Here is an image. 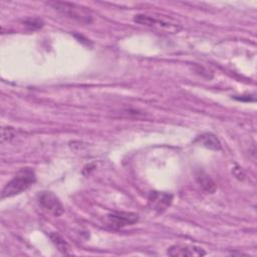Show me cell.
<instances>
[{
    "instance_id": "277c9868",
    "label": "cell",
    "mask_w": 257,
    "mask_h": 257,
    "mask_svg": "<svg viewBox=\"0 0 257 257\" xmlns=\"http://www.w3.org/2000/svg\"><path fill=\"white\" fill-rule=\"evenodd\" d=\"M37 201L41 208H43L45 211L49 212L50 214L54 215L55 217H58L63 213V206L61 202L51 192L44 191L39 193L37 197Z\"/></svg>"
},
{
    "instance_id": "3957f363",
    "label": "cell",
    "mask_w": 257,
    "mask_h": 257,
    "mask_svg": "<svg viewBox=\"0 0 257 257\" xmlns=\"http://www.w3.org/2000/svg\"><path fill=\"white\" fill-rule=\"evenodd\" d=\"M134 21L139 24L149 26L152 28H156V29H160V30H167L171 33L179 32L182 29L181 25L178 24L177 22L165 20V19H161V18H156V17H154L152 15H148V14H137L134 17Z\"/></svg>"
},
{
    "instance_id": "4fadbf2b",
    "label": "cell",
    "mask_w": 257,
    "mask_h": 257,
    "mask_svg": "<svg viewBox=\"0 0 257 257\" xmlns=\"http://www.w3.org/2000/svg\"><path fill=\"white\" fill-rule=\"evenodd\" d=\"M251 95H240V97L239 96H234V98L235 99H238V100H241V101H254L255 100V98H254V96H252V97H250Z\"/></svg>"
},
{
    "instance_id": "7c38bea8",
    "label": "cell",
    "mask_w": 257,
    "mask_h": 257,
    "mask_svg": "<svg viewBox=\"0 0 257 257\" xmlns=\"http://www.w3.org/2000/svg\"><path fill=\"white\" fill-rule=\"evenodd\" d=\"M15 137V131L13 127H4L2 130V142H10Z\"/></svg>"
},
{
    "instance_id": "8fae6325",
    "label": "cell",
    "mask_w": 257,
    "mask_h": 257,
    "mask_svg": "<svg viewBox=\"0 0 257 257\" xmlns=\"http://www.w3.org/2000/svg\"><path fill=\"white\" fill-rule=\"evenodd\" d=\"M22 23L30 31L38 30L43 26V21L39 18H28V19H25Z\"/></svg>"
},
{
    "instance_id": "ba28073f",
    "label": "cell",
    "mask_w": 257,
    "mask_h": 257,
    "mask_svg": "<svg viewBox=\"0 0 257 257\" xmlns=\"http://www.w3.org/2000/svg\"><path fill=\"white\" fill-rule=\"evenodd\" d=\"M195 143H198V144L202 145L203 147L213 150V151H219L222 148V145H221V142L219 141V139L211 133H206V134L199 136L195 140Z\"/></svg>"
},
{
    "instance_id": "30bf717a",
    "label": "cell",
    "mask_w": 257,
    "mask_h": 257,
    "mask_svg": "<svg viewBox=\"0 0 257 257\" xmlns=\"http://www.w3.org/2000/svg\"><path fill=\"white\" fill-rule=\"evenodd\" d=\"M49 238L51 239L52 243L57 247V249L60 252H62L64 254H68L69 253L70 247L67 244V242L65 241V239L60 234H58L57 232H51L49 234Z\"/></svg>"
},
{
    "instance_id": "8992f818",
    "label": "cell",
    "mask_w": 257,
    "mask_h": 257,
    "mask_svg": "<svg viewBox=\"0 0 257 257\" xmlns=\"http://www.w3.org/2000/svg\"><path fill=\"white\" fill-rule=\"evenodd\" d=\"M173 202V196L163 192H152L148 198L149 207L158 214L164 213Z\"/></svg>"
},
{
    "instance_id": "9c48e42d",
    "label": "cell",
    "mask_w": 257,
    "mask_h": 257,
    "mask_svg": "<svg viewBox=\"0 0 257 257\" xmlns=\"http://www.w3.org/2000/svg\"><path fill=\"white\" fill-rule=\"evenodd\" d=\"M196 181L205 192L212 194L216 191V184L206 173L199 171L196 174Z\"/></svg>"
},
{
    "instance_id": "6da1fadb",
    "label": "cell",
    "mask_w": 257,
    "mask_h": 257,
    "mask_svg": "<svg viewBox=\"0 0 257 257\" xmlns=\"http://www.w3.org/2000/svg\"><path fill=\"white\" fill-rule=\"evenodd\" d=\"M36 182V176L31 168L21 169L2 190L1 198H10L26 191Z\"/></svg>"
},
{
    "instance_id": "5b68a950",
    "label": "cell",
    "mask_w": 257,
    "mask_h": 257,
    "mask_svg": "<svg viewBox=\"0 0 257 257\" xmlns=\"http://www.w3.org/2000/svg\"><path fill=\"white\" fill-rule=\"evenodd\" d=\"M139 216L132 212H112L106 216V223L110 228L120 229L137 223Z\"/></svg>"
},
{
    "instance_id": "52a82bcc",
    "label": "cell",
    "mask_w": 257,
    "mask_h": 257,
    "mask_svg": "<svg viewBox=\"0 0 257 257\" xmlns=\"http://www.w3.org/2000/svg\"><path fill=\"white\" fill-rule=\"evenodd\" d=\"M168 254L170 256H181V257H192V256H203L206 252L197 246L191 245H173L168 249Z\"/></svg>"
},
{
    "instance_id": "7a4b0ae2",
    "label": "cell",
    "mask_w": 257,
    "mask_h": 257,
    "mask_svg": "<svg viewBox=\"0 0 257 257\" xmlns=\"http://www.w3.org/2000/svg\"><path fill=\"white\" fill-rule=\"evenodd\" d=\"M48 5H50L54 10L61 13L62 15L70 19L76 20L80 23L89 24L92 21V15L90 10H88L83 6L77 5L75 3L52 1V2H48Z\"/></svg>"
}]
</instances>
